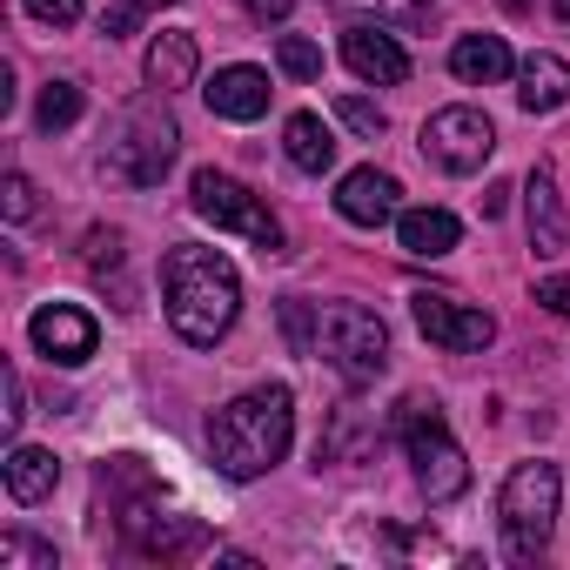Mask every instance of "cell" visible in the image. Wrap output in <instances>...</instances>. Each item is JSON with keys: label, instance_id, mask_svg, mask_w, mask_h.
Segmentation results:
<instances>
[{"label": "cell", "instance_id": "2", "mask_svg": "<svg viewBox=\"0 0 570 570\" xmlns=\"http://www.w3.org/2000/svg\"><path fill=\"white\" fill-rule=\"evenodd\" d=\"M289 436H296V396H289V383H262V390H248V396H235V403H222L208 416V456L235 483L275 470L282 456H289Z\"/></svg>", "mask_w": 570, "mask_h": 570}, {"label": "cell", "instance_id": "25", "mask_svg": "<svg viewBox=\"0 0 570 570\" xmlns=\"http://www.w3.org/2000/svg\"><path fill=\"white\" fill-rule=\"evenodd\" d=\"M0 563H8V570H55V543H35V537L8 530V537H0Z\"/></svg>", "mask_w": 570, "mask_h": 570}, {"label": "cell", "instance_id": "15", "mask_svg": "<svg viewBox=\"0 0 570 570\" xmlns=\"http://www.w3.org/2000/svg\"><path fill=\"white\" fill-rule=\"evenodd\" d=\"M523 215H530V248H537V255H563V248H570V222H563V202H557L550 168H530Z\"/></svg>", "mask_w": 570, "mask_h": 570}, {"label": "cell", "instance_id": "11", "mask_svg": "<svg viewBox=\"0 0 570 570\" xmlns=\"http://www.w3.org/2000/svg\"><path fill=\"white\" fill-rule=\"evenodd\" d=\"M28 336H35V350L48 356V363H88L95 356V343H101V323L88 316V309H75V303H48V309H35V323H28Z\"/></svg>", "mask_w": 570, "mask_h": 570}, {"label": "cell", "instance_id": "5", "mask_svg": "<svg viewBox=\"0 0 570 570\" xmlns=\"http://www.w3.org/2000/svg\"><path fill=\"white\" fill-rule=\"evenodd\" d=\"M396 436H403V450H410L416 483H423L430 503H456L470 490V463H463V450H456V436H450V423H443V410L430 396H403Z\"/></svg>", "mask_w": 570, "mask_h": 570}, {"label": "cell", "instance_id": "27", "mask_svg": "<svg viewBox=\"0 0 570 570\" xmlns=\"http://www.w3.org/2000/svg\"><path fill=\"white\" fill-rule=\"evenodd\" d=\"M336 115H343V121H350L356 135H370V141H376V135L390 128V115H383L376 101H363V95H343V101H336Z\"/></svg>", "mask_w": 570, "mask_h": 570}, {"label": "cell", "instance_id": "29", "mask_svg": "<svg viewBox=\"0 0 570 570\" xmlns=\"http://www.w3.org/2000/svg\"><path fill=\"white\" fill-rule=\"evenodd\" d=\"M88 268H95V275L121 268V235H115V228H95V235H88Z\"/></svg>", "mask_w": 570, "mask_h": 570}, {"label": "cell", "instance_id": "24", "mask_svg": "<svg viewBox=\"0 0 570 570\" xmlns=\"http://www.w3.org/2000/svg\"><path fill=\"white\" fill-rule=\"evenodd\" d=\"M275 61H282V75H289V81H323V48L303 41V35H282L275 41Z\"/></svg>", "mask_w": 570, "mask_h": 570}, {"label": "cell", "instance_id": "32", "mask_svg": "<svg viewBox=\"0 0 570 570\" xmlns=\"http://www.w3.org/2000/svg\"><path fill=\"white\" fill-rule=\"evenodd\" d=\"M537 303H543L550 316H570V275H543V282H537Z\"/></svg>", "mask_w": 570, "mask_h": 570}, {"label": "cell", "instance_id": "1", "mask_svg": "<svg viewBox=\"0 0 570 570\" xmlns=\"http://www.w3.org/2000/svg\"><path fill=\"white\" fill-rule=\"evenodd\" d=\"M161 296H168V323L188 350H215L235 316H242V275L222 248L202 242H175L161 255Z\"/></svg>", "mask_w": 570, "mask_h": 570}, {"label": "cell", "instance_id": "16", "mask_svg": "<svg viewBox=\"0 0 570 570\" xmlns=\"http://www.w3.org/2000/svg\"><path fill=\"white\" fill-rule=\"evenodd\" d=\"M195 68H202V48H195V35H155L148 41V61H141V75H148V88L155 95H175V88H188L195 81Z\"/></svg>", "mask_w": 570, "mask_h": 570}, {"label": "cell", "instance_id": "6", "mask_svg": "<svg viewBox=\"0 0 570 570\" xmlns=\"http://www.w3.org/2000/svg\"><path fill=\"white\" fill-rule=\"evenodd\" d=\"M316 356L336 363V376L363 390V383H376L390 370V330L363 303H330L323 309V330H316Z\"/></svg>", "mask_w": 570, "mask_h": 570}, {"label": "cell", "instance_id": "22", "mask_svg": "<svg viewBox=\"0 0 570 570\" xmlns=\"http://www.w3.org/2000/svg\"><path fill=\"white\" fill-rule=\"evenodd\" d=\"M343 14H376V21H390V28H403V35H430L436 28V14H430V0H336Z\"/></svg>", "mask_w": 570, "mask_h": 570}, {"label": "cell", "instance_id": "35", "mask_svg": "<svg viewBox=\"0 0 570 570\" xmlns=\"http://www.w3.org/2000/svg\"><path fill=\"white\" fill-rule=\"evenodd\" d=\"M503 202H510V188H503V181H490V188H483V215H503Z\"/></svg>", "mask_w": 570, "mask_h": 570}, {"label": "cell", "instance_id": "9", "mask_svg": "<svg viewBox=\"0 0 570 570\" xmlns=\"http://www.w3.org/2000/svg\"><path fill=\"white\" fill-rule=\"evenodd\" d=\"M423 155L450 175H476L497 155V121L483 108H436L423 121Z\"/></svg>", "mask_w": 570, "mask_h": 570}, {"label": "cell", "instance_id": "23", "mask_svg": "<svg viewBox=\"0 0 570 570\" xmlns=\"http://www.w3.org/2000/svg\"><path fill=\"white\" fill-rule=\"evenodd\" d=\"M35 121H41V135L75 128V121H81V88H75V81H48L41 101H35Z\"/></svg>", "mask_w": 570, "mask_h": 570}, {"label": "cell", "instance_id": "30", "mask_svg": "<svg viewBox=\"0 0 570 570\" xmlns=\"http://www.w3.org/2000/svg\"><path fill=\"white\" fill-rule=\"evenodd\" d=\"M282 336H289L303 356H316V336H309V303H282Z\"/></svg>", "mask_w": 570, "mask_h": 570}, {"label": "cell", "instance_id": "17", "mask_svg": "<svg viewBox=\"0 0 570 570\" xmlns=\"http://www.w3.org/2000/svg\"><path fill=\"white\" fill-rule=\"evenodd\" d=\"M517 101H523V115L563 108V101H570V61H563V55H530V61H517Z\"/></svg>", "mask_w": 570, "mask_h": 570}, {"label": "cell", "instance_id": "20", "mask_svg": "<svg viewBox=\"0 0 570 570\" xmlns=\"http://www.w3.org/2000/svg\"><path fill=\"white\" fill-rule=\"evenodd\" d=\"M456 215L450 208H403L396 215V242H403V255H450L456 248Z\"/></svg>", "mask_w": 570, "mask_h": 570}, {"label": "cell", "instance_id": "31", "mask_svg": "<svg viewBox=\"0 0 570 570\" xmlns=\"http://www.w3.org/2000/svg\"><path fill=\"white\" fill-rule=\"evenodd\" d=\"M28 14L48 21V28H75L81 21V0H28Z\"/></svg>", "mask_w": 570, "mask_h": 570}, {"label": "cell", "instance_id": "34", "mask_svg": "<svg viewBox=\"0 0 570 570\" xmlns=\"http://www.w3.org/2000/svg\"><path fill=\"white\" fill-rule=\"evenodd\" d=\"M242 8H248V21H289V8H296V0H242Z\"/></svg>", "mask_w": 570, "mask_h": 570}, {"label": "cell", "instance_id": "13", "mask_svg": "<svg viewBox=\"0 0 570 570\" xmlns=\"http://www.w3.org/2000/svg\"><path fill=\"white\" fill-rule=\"evenodd\" d=\"M396 175H383V168H350L343 175V188H336V208H343V222H356V228H383L390 215H396Z\"/></svg>", "mask_w": 570, "mask_h": 570}, {"label": "cell", "instance_id": "10", "mask_svg": "<svg viewBox=\"0 0 570 570\" xmlns=\"http://www.w3.org/2000/svg\"><path fill=\"white\" fill-rule=\"evenodd\" d=\"M410 316H416V330H423L436 350H450V356H476V350L497 343V323H490L483 309H463V303L443 296V289H416V296H410Z\"/></svg>", "mask_w": 570, "mask_h": 570}, {"label": "cell", "instance_id": "19", "mask_svg": "<svg viewBox=\"0 0 570 570\" xmlns=\"http://www.w3.org/2000/svg\"><path fill=\"white\" fill-rule=\"evenodd\" d=\"M450 68H456V81H470V88H497L517 61H510V48H503L497 35H463V41L450 48Z\"/></svg>", "mask_w": 570, "mask_h": 570}, {"label": "cell", "instance_id": "14", "mask_svg": "<svg viewBox=\"0 0 570 570\" xmlns=\"http://www.w3.org/2000/svg\"><path fill=\"white\" fill-rule=\"evenodd\" d=\"M343 61H350L356 81H376V88L410 81V55H403L390 35H376V28H350V35H343Z\"/></svg>", "mask_w": 570, "mask_h": 570}, {"label": "cell", "instance_id": "7", "mask_svg": "<svg viewBox=\"0 0 570 570\" xmlns=\"http://www.w3.org/2000/svg\"><path fill=\"white\" fill-rule=\"evenodd\" d=\"M188 208H195L202 222H215V228L255 242L262 255L282 248V222L268 215V202H262L255 188H242L235 175H222V168H195V181H188Z\"/></svg>", "mask_w": 570, "mask_h": 570}, {"label": "cell", "instance_id": "26", "mask_svg": "<svg viewBox=\"0 0 570 570\" xmlns=\"http://www.w3.org/2000/svg\"><path fill=\"white\" fill-rule=\"evenodd\" d=\"M148 8H175V0H115V8L101 14V35H108V41H121V35H135V21H141Z\"/></svg>", "mask_w": 570, "mask_h": 570}, {"label": "cell", "instance_id": "18", "mask_svg": "<svg viewBox=\"0 0 570 570\" xmlns=\"http://www.w3.org/2000/svg\"><path fill=\"white\" fill-rule=\"evenodd\" d=\"M55 483H61L55 450H35V443H14V450H8V497H14V503H48Z\"/></svg>", "mask_w": 570, "mask_h": 570}, {"label": "cell", "instance_id": "33", "mask_svg": "<svg viewBox=\"0 0 570 570\" xmlns=\"http://www.w3.org/2000/svg\"><path fill=\"white\" fill-rule=\"evenodd\" d=\"M0 416H8V436L28 423V383H21V370H8V410H0Z\"/></svg>", "mask_w": 570, "mask_h": 570}, {"label": "cell", "instance_id": "21", "mask_svg": "<svg viewBox=\"0 0 570 570\" xmlns=\"http://www.w3.org/2000/svg\"><path fill=\"white\" fill-rule=\"evenodd\" d=\"M282 148H289V161H296L303 175H330V168H336V135H330L323 115H289Z\"/></svg>", "mask_w": 570, "mask_h": 570}, {"label": "cell", "instance_id": "8", "mask_svg": "<svg viewBox=\"0 0 570 570\" xmlns=\"http://www.w3.org/2000/svg\"><path fill=\"white\" fill-rule=\"evenodd\" d=\"M121 537H128L141 557H161V563H188V557H202V550H208V530H202L195 517H181V510L155 503V497H148V483H135V497L121 503Z\"/></svg>", "mask_w": 570, "mask_h": 570}, {"label": "cell", "instance_id": "3", "mask_svg": "<svg viewBox=\"0 0 570 570\" xmlns=\"http://www.w3.org/2000/svg\"><path fill=\"white\" fill-rule=\"evenodd\" d=\"M175 155H181V128H175V115L161 108V95L128 101V108L115 115L108 141H101V168H108L121 188H155V181L175 168Z\"/></svg>", "mask_w": 570, "mask_h": 570}, {"label": "cell", "instance_id": "4", "mask_svg": "<svg viewBox=\"0 0 570 570\" xmlns=\"http://www.w3.org/2000/svg\"><path fill=\"white\" fill-rule=\"evenodd\" d=\"M557 497H563L557 463H517V470L503 476L497 517H503V550H510V563H537V557L550 550V530H557Z\"/></svg>", "mask_w": 570, "mask_h": 570}, {"label": "cell", "instance_id": "37", "mask_svg": "<svg viewBox=\"0 0 570 570\" xmlns=\"http://www.w3.org/2000/svg\"><path fill=\"white\" fill-rule=\"evenodd\" d=\"M557 21H570V0H557Z\"/></svg>", "mask_w": 570, "mask_h": 570}, {"label": "cell", "instance_id": "36", "mask_svg": "<svg viewBox=\"0 0 570 570\" xmlns=\"http://www.w3.org/2000/svg\"><path fill=\"white\" fill-rule=\"evenodd\" d=\"M537 8V0H503V14H530Z\"/></svg>", "mask_w": 570, "mask_h": 570}, {"label": "cell", "instance_id": "28", "mask_svg": "<svg viewBox=\"0 0 570 570\" xmlns=\"http://www.w3.org/2000/svg\"><path fill=\"white\" fill-rule=\"evenodd\" d=\"M0 208H8V222H28L35 215V181L28 175H8V181H0Z\"/></svg>", "mask_w": 570, "mask_h": 570}, {"label": "cell", "instance_id": "12", "mask_svg": "<svg viewBox=\"0 0 570 570\" xmlns=\"http://www.w3.org/2000/svg\"><path fill=\"white\" fill-rule=\"evenodd\" d=\"M202 95H208V108H215L222 121H262V115H268V75L248 68V61L215 68V81H208Z\"/></svg>", "mask_w": 570, "mask_h": 570}]
</instances>
